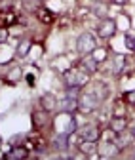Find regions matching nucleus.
<instances>
[{
    "label": "nucleus",
    "mask_w": 135,
    "mask_h": 160,
    "mask_svg": "<svg viewBox=\"0 0 135 160\" xmlns=\"http://www.w3.org/2000/svg\"><path fill=\"white\" fill-rule=\"evenodd\" d=\"M34 15H36V19L40 23H44V25H51L53 23V13L48 10V8H44V6H40L36 12H34Z\"/></svg>",
    "instance_id": "nucleus-19"
},
{
    "label": "nucleus",
    "mask_w": 135,
    "mask_h": 160,
    "mask_svg": "<svg viewBox=\"0 0 135 160\" xmlns=\"http://www.w3.org/2000/svg\"><path fill=\"white\" fill-rule=\"evenodd\" d=\"M129 132H131V133H133V137H135V124L131 126V130H129Z\"/></svg>",
    "instance_id": "nucleus-29"
},
{
    "label": "nucleus",
    "mask_w": 135,
    "mask_h": 160,
    "mask_svg": "<svg viewBox=\"0 0 135 160\" xmlns=\"http://www.w3.org/2000/svg\"><path fill=\"white\" fill-rule=\"evenodd\" d=\"M122 151L118 149V145L114 143V141H105L103 145H99V156H105V158H108V156H118Z\"/></svg>",
    "instance_id": "nucleus-15"
},
{
    "label": "nucleus",
    "mask_w": 135,
    "mask_h": 160,
    "mask_svg": "<svg viewBox=\"0 0 135 160\" xmlns=\"http://www.w3.org/2000/svg\"><path fill=\"white\" fill-rule=\"evenodd\" d=\"M116 31H118V23L114 21V19H110V17H101V21H99V25H97V34H99V38L110 40L114 34H116Z\"/></svg>",
    "instance_id": "nucleus-6"
},
{
    "label": "nucleus",
    "mask_w": 135,
    "mask_h": 160,
    "mask_svg": "<svg viewBox=\"0 0 135 160\" xmlns=\"http://www.w3.org/2000/svg\"><path fill=\"white\" fill-rule=\"evenodd\" d=\"M114 143L118 145L120 151H126V149L133 147L135 137H133V133H131L129 130H126V132H122V133H116V139H114Z\"/></svg>",
    "instance_id": "nucleus-13"
},
{
    "label": "nucleus",
    "mask_w": 135,
    "mask_h": 160,
    "mask_svg": "<svg viewBox=\"0 0 135 160\" xmlns=\"http://www.w3.org/2000/svg\"><path fill=\"white\" fill-rule=\"evenodd\" d=\"M99 61H97V59H95L91 53L89 55H80V61H78V67H82L86 72H89V74H95V72H97L99 71Z\"/></svg>",
    "instance_id": "nucleus-9"
},
{
    "label": "nucleus",
    "mask_w": 135,
    "mask_h": 160,
    "mask_svg": "<svg viewBox=\"0 0 135 160\" xmlns=\"http://www.w3.org/2000/svg\"><path fill=\"white\" fill-rule=\"evenodd\" d=\"M40 107H42V109H46L48 112H53V111L59 109V99H57L53 93L46 92V93H42V95H40Z\"/></svg>",
    "instance_id": "nucleus-12"
},
{
    "label": "nucleus",
    "mask_w": 135,
    "mask_h": 160,
    "mask_svg": "<svg viewBox=\"0 0 135 160\" xmlns=\"http://www.w3.org/2000/svg\"><path fill=\"white\" fill-rule=\"evenodd\" d=\"M93 13L99 15V17H107V15H105V13H107V6H103L101 2H97V6L93 8Z\"/></svg>",
    "instance_id": "nucleus-25"
},
{
    "label": "nucleus",
    "mask_w": 135,
    "mask_h": 160,
    "mask_svg": "<svg viewBox=\"0 0 135 160\" xmlns=\"http://www.w3.org/2000/svg\"><path fill=\"white\" fill-rule=\"evenodd\" d=\"M2 27H12V25H15L17 23V15L13 13V12H10V10H6V12H2Z\"/></svg>",
    "instance_id": "nucleus-20"
},
{
    "label": "nucleus",
    "mask_w": 135,
    "mask_h": 160,
    "mask_svg": "<svg viewBox=\"0 0 135 160\" xmlns=\"http://www.w3.org/2000/svg\"><path fill=\"white\" fill-rule=\"evenodd\" d=\"M93 2H103V0H93Z\"/></svg>",
    "instance_id": "nucleus-30"
},
{
    "label": "nucleus",
    "mask_w": 135,
    "mask_h": 160,
    "mask_svg": "<svg viewBox=\"0 0 135 160\" xmlns=\"http://www.w3.org/2000/svg\"><path fill=\"white\" fill-rule=\"evenodd\" d=\"M124 69H126V55L116 53V55L112 57V74L114 76H120L124 72Z\"/></svg>",
    "instance_id": "nucleus-18"
},
{
    "label": "nucleus",
    "mask_w": 135,
    "mask_h": 160,
    "mask_svg": "<svg viewBox=\"0 0 135 160\" xmlns=\"http://www.w3.org/2000/svg\"><path fill=\"white\" fill-rule=\"evenodd\" d=\"M51 112H48L46 109H34L32 111V114H31V122H32V130H36V132H40V130H44V128H48L50 124H51V116H50Z\"/></svg>",
    "instance_id": "nucleus-5"
},
{
    "label": "nucleus",
    "mask_w": 135,
    "mask_h": 160,
    "mask_svg": "<svg viewBox=\"0 0 135 160\" xmlns=\"http://www.w3.org/2000/svg\"><path fill=\"white\" fill-rule=\"evenodd\" d=\"M0 32H2V34H0V42H6V40H8V29L6 27H2V31H0Z\"/></svg>",
    "instance_id": "nucleus-26"
},
{
    "label": "nucleus",
    "mask_w": 135,
    "mask_h": 160,
    "mask_svg": "<svg viewBox=\"0 0 135 160\" xmlns=\"http://www.w3.org/2000/svg\"><path fill=\"white\" fill-rule=\"evenodd\" d=\"M126 101H116L114 103V111H112V116H126Z\"/></svg>",
    "instance_id": "nucleus-21"
},
{
    "label": "nucleus",
    "mask_w": 135,
    "mask_h": 160,
    "mask_svg": "<svg viewBox=\"0 0 135 160\" xmlns=\"http://www.w3.org/2000/svg\"><path fill=\"white\" fill-rule=\"evenodd\" d=\"M124 44L129 52H135V36L133 34H126L124 36Z\"/></svg>",
    "instance_id": "nucleus-23"
},
{
    "label": "nucleus",
    "mask_w": 135,
    "mask_h": 160,
    "mask_svg": "<svg viewBox=\"0 0 135 160\" xmlns=\"http://www.w3.org/2000/svg\"><path fill=\"white\" fill-rule=\"evenodd\" d=\"M31 156V149L27 145H12V149L4 154L6 160H25Z\"/></svg>",
    "instance_id": "nucleus-8"
},
{
    "label": "nucleus",
    "mask_w": 135,
    "mask_h": 160,
    "mask_svg": "<svg viewBox=\"0 0 135 160\" xmlns=\"http://www.w3.org/2000/svg\"><path fill=\"white\" fill-rule=\"evenodd\" d=\"M31 48H32V40L31 38H21V40H19V44H17V48H15V55L19 59H25L29 55Z\"/></svg>",
    "instance_id": "nucleus-17"
},
{
    "label": "nucleus",
    "mask_w": 135,
    "mask_h": 160,
    "mask_svg": "<svg viewBox=\"0 0 135 160\" xmlns=\"http://www.w3.org/2000/svg\"><path fill=\"white\" fill-rule=\"evenodd\" d=\"M95 48H97V38H95L93 32L86 31L78 36V40H76V52H78L80 55H89L95 52Z\"/></svg>",
    "instance_id": "nucleus-3"
},
{
    "label": "nucleus",
    "mask_w": 135,
    "mask_h": 160,
    "mask_svg": "<svg viewBox=\"0 0 135 160\" xmlns=\"http://www.w3.org/2000/svg\"><path fill=\"white\" fill-rule=\"evenodd\" d=\"M23 78V71L19 65H13V63H4L2 65V80H4V84L8 86H15L19 80Z\"/></svg>",
    "instance_id": "nucleus-4"
},
{
    "label": "nucleus",
    "mask_w": 135,
    "mask_h": 160,
    "mask_svg": "<svg viewBox=\"0 0 135 160\" xmlns=\"http://www.w3.org/2000/svg\"><path fill=\"white\" fill-rule=\"evenodd\" d=\"M124 101H126L129 107H133V109H135V90H129V92H126V93H124Z\"/></svg>",
    "instance_id": "nucleus-24"
},
{
    "label": "nucleus",
    "mask_w": 135,
    "mask_h": 160,
    "mask_svg": "<svg viewBox=\"0 0 135 160\" xmlns=\"http://www.w3.org/2000/svg\"><path fill=\"white\" fill-rule=\"evenodd\" d=\"M107 95H108V88L103 82H93L86 86L78 97V111L82 114H89L93 111H97L101 103L107 99Z\"/></svg>",
    "instance_id": "nucleus-1"
},
{
    "label": "nucleus",
    "mask_w": 135,
    "mask_h": 160,
    "mask_svg": "<svg viewBox=\"0 0 135 160\" xmlns=\"http://www.w3.org/2000/svg\"><path fill=\"white\" fill-rule=\"evenodd\" d=\"M78 151H80L84 156H93V154L99 152V145H97V141H82V139H80Z\"/></svg>",
    "instance_id": "nucleus-16"
},
{
    "label": "nucleus",
    "mask_w": 135,
    "mask_h": 160,
    "mask_svg": "<svg viewBox=\"0 0 135 160\" xmlns=\"http://www.w3.org/2000/svg\"><path fill=\"white\" fill-rule=\"evenodd\" d=\"M25 80H27V84H29L31 88L34 86V76H32V74H27V76H25Z\"/></svg>",
    "instance_id": "nucleus-27"
},
{
    "label": "nucleus",
    "mask_w": 135,
    "mask_h": 160,
    "mask_svg": "<svg viewBox=\"0 0 135 160\" xmlns=\"http://www.w3.org/2000/svg\"><path fill=\"white\" fill-rule=\"evenodd\" d=\"M91 55H93V57H95V59H97V61L101 63L103 59H107V55H108V50H105V48H99V46H97V48H95V52H93Z\"/></svg>",
    "instance_id": "nucleus-22"
},
{
    "label": "nucleus",
    "mask_w": 135,
    "mask_h": 160,
    "mask_svg": "<svg viewBox=\"0 0 135 160\" xmlns=\"http://www.w3.org/2000/svg\"><path fill=\"white\" fill-rule=\"evenodd\" d=\"M108 130L116 135V133H122L128 130V118L126 116H112L110 122H108Z\"/></svg>",
    "instance_id": "nucleus-14"
},
{
    "label": "nucleus",
    "mask_w": 135,
    "mask_h": 160,
    "mask_svg": "<svg viewBox=\"0 0 135 160\" xmlns=\"http://www.w3.org/2000/svg\"><path fill=\"white\" fill-rule=\"evenodd\" d=\"M78 111V97H70L65 93L63 99H59V112H70L74 114Z\"/></svg>",
    "instance_id": "nucleus-11"
},
{
    "label": "nucleus",
    "mask_w": 135,
    "mask_h": 160,
    "mask_svg": "<svg viewBox=\"0 0 135 160\" xmlns=\"http://www.w3.org/2000/svg\"><path fill=\"white\" fill-rule=\"evenodd\" d=\"M112 2H114V4H118V6H124V4L129 2V0H112Z\"/></svg>",
    "instance_id": "nucleus-28"
},
{
    "label": "nucleus",
    "mask_w": 135,
    "mask_h": 160,
    "mask_svg": "<svg viewBox=\"0 0 135 160\" xmlns=\"http://www.w3.org/2000/svg\"><path fill=\"white\" fill-rule=\"evenodd\" d=\"M101 135H103L101 128L97 124H93V122L84 124L82 128H78V137L82 139V141H99Z\"/></svg>",
    "instance_id": "nucleus-7"
},
{
    "label": "nucleus",
    "mask_w": 135,
    "mask_h": 160,
    "mask_svg": "<svg viewBox=\"0 0 135 160\" xmlns=\"http://www.w3.org/2000/svg\"><path fill=\"white\" fill-rule=\"evenodd\" d=\"M51 149L57 151V152H65L70 149V135L67 133H57L53 139H51Z\"/></svg>",
    "instance_id": "nucleus-10"
},
{
    "label": "nucleus",
    "mask_w": 135,
    "mask_h": 160,
    "mask_svg": "<svg viewBox=\"0 0 135 160\" xmlns=\"http://www.w3.org/2000/svg\"><path fill=\"white\" fill-rule=\"evenodd\" d=\"M89 72H86L82 67H70L63 72V82H65V88H78V90H84L88 84H89Z\"/></svg>",
    "instance_id": "nucleus-2"
}]
</instances>
